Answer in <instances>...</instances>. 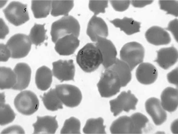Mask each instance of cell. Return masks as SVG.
I'll list each match as a JSON object with an SVG mask.
<instances>
[{
    "instance_id": "6da1fadb",
    "label": "cell",
    "mask_w": 178,
    "mask_h": 134,
    "mask_svg": "<svg viewBox=\"0 0 178 134\" xmlns=\"http://www.w3.org/2000/svg\"><path fill=\"white\" fill-rule=\"evenodd\" d=\"M76 60L82 69L87 73L94 71L103 62L100 50L96 43H92L87 44L79 51Z\"/></svg>"
},
{
    "instance_id": "7a4b0ae2",
    "label": "cell",
    "mask_w": 178,
    "mask_h": 134,
    "mask_svg": "<svg viewBox=\"0 0 178 134\" xmlns=\"http://www.w3.org/2000/svg\"><path fill=\"white\" fill-rule=\"evenodd\" d=\"M80 31L79 23L73 17L64 16L52 23L50 34L52 41L55 43L60 38L73 34L79 37Z\"/></svg>"
},
{
    "instance_id": "3957f363",
    "label": "cell",
    "mask_w": 178,
    "mask_h": 134,
    "mask_svg": "<svg viewBox=\"0 0 178 134\" xmlns=\"http://www.w3.org/2000/svg\"><path fill=\"white\" fill-rule=\"evenodd\" d=\"M97 86L100 95L103 98L115 95L122 87L118 75L110 68L106 69L102 74Z\"/></svg>"
},
{
    "instance_id": "277c9868",
    "label": "cell",
    "mask_w": 178,
    "mask_h": 134,
    "mask_svg": "<svg viewBox=\"0 0 178 134\" xmlns=\"http://www.w3.org/2000/svg\"><path fill=\"white\" fill-rule=\"evenodd\" d=\"M144 56V49L139 43L131 42L124 45L120 52V59L126 63L132 70L142 63Z\"/></svg>"
},
{
    "instance_id": "5b68a950",
    "label": "cell",
    "mask_w": 178,
    "mask_h": 134,
    "mask_svg": "<svg viewBox=\"0 0 178 134\" xmlns=\"http://www.w3.org/2000/svg\"><path fill=\"white\" fill-rule=\"evenodd\" d=\"M14 104L17 110L25 115H30L38 109L39 102L35 93L30 91L21 92L15 97Z\"/></svg>"
},
{
    "instance_id": "8992f818",
    "label": "cell",
    "mask_w": 178,
    "mask_h": 134,
    "mask_svg": "<svg viewBox=\"0 0 178 134\" xmlns=\"http://www.w3.org/2000/svg\"><path fill=\"white\" fill-rule=\"evenodd\" d=\"M32 44L29 36L18 33L12 36L6 45L11 51V57L18 59L24 57L28 54L31 50Z\"/></svg>"
},
{
    "instance_id": "52a82bcc",
    "label": "cell",
    "mask_w": 178,
    "mask_h": 134,
    "mask_svg": "<svg viewBox=\"0 0 178 134\" xmlns=\"http://www.w3.org/2000/svg\"><path fill=\"white\" fill-rule=\"evenodd\" d=\"M55 89L62 104L66 106L74 107L80 103L82 98V93L76 86L63 84L57 85Z\"/></svg>"
},
{
    "instance_id": "ba28073f",
    "label": "cell",
    "mask_w": 178,
    "mask_h": 134,
    "mask_svg": "<svg viewBox=\"0 0 178 134\" xmlns=\"http://www.w3.org/2000/svg\"><path fill=\"white\" fill-rule=\"evenodd\" d=\"M3 11L7 19L15 26L23 24L29 19L27 5L19 2H11Z\"/></svg>"
},
{
    "instance_id": "9c48e42d",
    "label": "cell",
    "mask_w": 178,
    "mask_h": 134,
    "mask_svg": "<svg viewBox=\"0 0 178 134\" xmlns=\"http://www.w3.org/2000/svg\"><path fill=\"white\" fill-rule=\"evenodd\" d=\"M137 102V98L130 91H123L116 98L110 101L111 111L116 116L123 111L128 112L135 110Z\"/></svg>"
},
{
    "instance_id": "30bf717a",
    "label": "cell",
    "mask_w": 178,
    "mask_h": 134,
    "mask_svg": "<svg viewBox=\"0 0 178 134\" xmlns=\"http://www.w3.org/2000/svg\"><path fill=\"white\" fill-rule=\"evenodd\" d=\"M95 43L102 55V64L106 69L109 68L117 59V52L115 46L110 40L105 38L97 37Z\"/></svg>"
},
{
    "instance_id": "8fae6325",
    "label": "cell",
    "mask_w": 178,
    "mask_h": 134,
    "mask_svg": "<svg viewBox=\"0 0 178 134\" xmlns=\"http://www.w3.org/2000/svg\"><path fill=\"white\" fill-rule=\"evenodd\" d=\"M52 66L53 75L61 81L74 80L75 68L72 60H59L53 62Z\"/></svg>"
},
{
    "instance_id": "7c38bea8",
    "label": "cell",
    "mask_w": 178,
    "mask_h": 134,
    "mask_svg": "<svg viewBox=\"0 0 178 134\" xmlns=\"http://www.w3.org/2000/svg\"><path fill=\"white\" fill-rule=\"evenodd\" d=\"M145 107L146 112L156 125H160L166 120V112L158 98L153 97L148 99L145 102Z\"/></svg>"
},
{
    "instance_id": "4fadbf2b",
    "label": "cell",
    "mask_w": 178,
    "mask_h": 134,
    "mask_svg": "<svg viewBox=\"0 0 178 134\" xmlns=\"http://www.w3.org/2000/svg\"><path fill=\"white\" fill-rule=\"evenodd\" d=\"M78 37L71 34L64 36L55 43L56 51L59 55L68 56L73 54L79 45Z\"/></svg>"
},
{
    "instance_id": "5bb4252c",
    "label": "cell",
    "mask_w": 178,
    "mask_h": 134,
    "mask_svg": "<svg viewBox=\"0 0 178 134\" xmlns=\"http://www.w3.org/2000/svg\"><path fill=\"white\" fill-rule=\"evenodd\" d=\"M86 33L91 40L94 42L97 37L106 38L108 35L107 26L101 18L94 15L90 19Z\"/></svg>"
},
{
    "instance_id": "9a60e30c",
    "label": "cell",
    "mask_w": 178,
    "mask_h": 134,
    "mask_svg": "<svg viewBox=\"0 0 178 134\" xmlns=\"http://www.w3.org/2000/svg\"><path fill=\"white\" fill-rule=\"evenodd\" d=\"M136 78L140 83L148 85L154 83L158 76L156 69L153 64L148 63H141L136 72Z\"/></svg>"
},
{
    "instance_id": "2e32d148",
    "label": "cell",
    "mask_w": 178,
    "mask_h": 134,
    "mask_svg": "<svg viewBox=\"0 0 178 134\" xmlns=\"http://www.w3.org/2000/svg\"><path fill=\"white\" fill-rule=\"evenodd\" d=\"M13 70L16 77V83L12 89L21 91L27 88L30 83L31 70L26 64L20 63L15 66Z\"/></svg>"
},
{
    "instance_id": "e0dca14e",
    "label": "cell",
    "mask_w": 178,
    "mask_h": 134,
    "mask_svg": "<svg viewBox=\"0 0 178 134\" xmlns=\"http://www.w3.org/2000/svg\"><path fill=\"white\" fill-rule=\"evenodd\" d=\"M56 117V116H38L36 122L33 125L34 128L33 133H55L58 128Z\"/></svg>"
},
{
    "instance_id": "ac0fdd59",
    "label": "cell",
    "mask_w": 178,
    "mask_h": 134,
    "mask_svg": "<svg viewBox=\"0 0 178 134\" xmlns=\"http://www.w3.org/2000/svg\"><path fill=\"white\" fill-rule=\"evenodd\" d=\"M178 57V51L175 47L163 48L157 51V57L155 61L161 68L167 69L176 63Z\"/></svg>"
},
{
    "instance_id": "d6986e66",
    "label": "cell",
    "mask_w": 178,
    "mask_h": 134,
    "mask_svg": "<svg viewBox=\"0 0 178 134\" xmlns=\"http://www.w3.org/2000/svg\"><path fill=\"white\" fill-rule=\"evenodd\" d=\"M145 37L149 43L157 46L167 44L171 41L168 33L158 26H153L148 29L146 32Z\"/></svg>"
},
{
    "instance_id": "ffe728a7",
    "label": "cell",
    "mask_w": 178,
    "mask_h": 134,
    "mask_svg": "<svg viewBox=\"0 0 178 134\" xmlns=\"http://www.w3.org/2000/svg\"><path fill=\"white\" fill-rule=\"evenodd\" d=\"M160 102L165 111L169 112L175 111L178 105L177 89L170 87L166 88L161 94Z\"/></svg>"
},
{
    "instance_id": "44dd1931",
    "label": "cell",
    "mask_w": 178,
    "mask_h": 134,
    "mask_svg": "<svg viewBox=\"0 0 178 134\" xmlns=\"http://www.w3.org/2000/svg\"><path fill=\"white\" fill-rule=\"evenodd\" d=\"M110 130L112 134H133L134 126L130 117L124 116L114 121Z\"/></svg>"
},
{
    "instance_id": "7402d4cb",
    "label": "cell",
    "mask_w": 178,
    "mask_h": 134,
    "mask_svg": "<svg viewBox=\"0 0 178 134\" xmlns=\"http://www.w3.org/2000/svg\"><path fill=\"white\" fill-rule=\"evenodd\" d=\"M52 73L45 66H42L36 71L35 82L37 87L41 90L46 91L50 87L52 81Z\"/></svg>"
},
{
    "instance_id": "603a6c76",
    "label": "cell",
    "mask_w": 178,
    "mask_h": 134,
    "mask_svg": "<svg viewBox=\"0 0 178 134\" xmlns=\"http://www.w3.org/2000/svg\"><path fill=\"white\" fill-rule=\"evenodd\" d=\"M116 27L128 35H131L140 31V22L131 18L125 17L122 19H116L110 21Z\"/></svg>"
},
{
    "instance_id": "cb8c5ba5",
    "label": "cell",
    "mask_w": 178,
    "mask_h": 134,
    "mask_svg": "<svg viewBox=\"0 0 178 134\" xmlns=\"http://www.w3.org/2000/svg\"><path fill=\"white\" fill-rule=\"evenodd\" d=\"M118 75L121 81L122 87H125L131 79V71L129 67L121 59H117L115 63L109 68Z\"/></svg>"
},
{
    "instance_id": "d4e9b609",
    "label": "cell",
    "mask_w": 178,
    "mask_h": 134,
    "mask_svg": "<svg viewBox=\"0 0 178 134\" xmlns=\"http://www.w3.org/2000/svg\"><path fill=\"white\" fill-rule=\"evenodd\" d=\"M43 104L48 110L55 111L63 108V104L56 92L55 89H51L45 93L42 97Z\"/></svg>"
},
{
    "instance_id": "484cf974",
    "label": "cell",
    "mask_w": 178,
    "mask_h": 134,
    "mask_svg": "<svg viewBox=\"0 0 178 134\" xmlns=\"http://www.w3.org/2000/svg\"><path fill=\"white\" fill-rule=\"evenodd\" d=\"M74 5V2L72 0L52 1L51 15L54 16H68Z\"/></svg>"
},
{
    "instance_id": "4316f807",
    "label": "cell",
    "mask_w": 178,
    "mask_h": 134,
    "mask_svg": "<svg viewBox=\"0 0 178 134\" xmlns=\"http://www.w3.org/2000/svg\"><path fill=\"white\" fill-rule=\"evenodd\" d=\"M1 89L12 88L16 82V74L13 70L5 67L0 68Z\"/></svg>"
},
{
    "instance_id": "83f0119b",
    "label": "cell",
    "mask_w": 178,
    "mask_h": 134,
    "mask_svg": "<svg viewBox=\"0 0 178 134\" xmlns=\"http://www.w3.org/2000/svg\"><path fill=\"white\" fill-rule=\"evenodd\" d=\"M52 1L32 0L31 9L34 16L36 18L46 17L51 9Z\"/></svg>"
},
{
    "instance_id": "f1b7e54d",
    "label": "cell",
    "mask_w": 178,
    "mask_h": 134,
    "mask_svg": "<svg viewBox=\"0 0 178 134\" xmlns=\"http://www.w3.org/2000/svg\"><path fill=\"white\" fill-rule=\"evenodd\" d=\"M0 124L5 125L12 122L14 119L15 114L10 106L5 103V96H0Z\"/></svg>"
},
{
    "instance_id": "f546056e",
    "label": "cell",
    "mask_w": 178,
    "mask_h": 134,
    "mask_svg": "<svg viewBox=\"0 0 178 134\" xmlns=\"http://www.w3.org/2000/svg\"><path fill=\"white\" fill-rule=\"evenodd\" d=\"M103 122L101 118L88 119L83 128V132L86 134L106 133Z\"/></svg>"
},
{
    "instance_id": "4dcf8cb0",
    "label": "cell",
    "mask_w": 178,
    "mask_h": 134,
    "mask_svg": "<svg viewBox=\"0 0 178 134\" xmlns=\"http://www.w3.org/2000/svg\"><path fill=\"white\" fill-rule=\"evenodd\" d=\"M45 25V24L35 23L31 30L29 36L32 43L36 46L40 45L46 40V30Z\"/></svg>"
},
{
    "instance_id": "1f68e13d",
    "label": "cell",
    "mask_w": 178,
    "mask_h": 134,
    "mask_svg": "<svg viewBox=\"0 0 178 134\" xmlns=\"http://www.w3.org/2000/svg\"><path fill=\"white\" fill-rule=\"evenodd\" d=\"M80 123L77 119L72 117L66 120L62 129L61 134L80 133Z\"/></svg>"
},
{
    "instance_id": "d6a6232c",
    "label": "cell",
    "mask_w": 178,
    "mask_h": 134,
    "mask_svg": "<svg viewBox=\"0 0 178 134\" xmlns=\"http://www.w3.org/2000/svg\"><path fill=\"white\" fill-rule=\"evenodd\" d=\"M130 117L134 126L133 133H141L142 129L145 127L149 121L147 118L142 114L139 112L133 114Z\"/></svg>"
},
{
    "instance_id": "836d02e7",
    "label": "cell",
    "mask_w": 178,
    "mask_h": 134,
    "mask_svg": "<svg viewBox=\"0 0 178 134\" xmlns=\"http://www.w3.org/2000/svg\"><path fill=\"white\" fill-rule=\"evenodd\" d=\"M160 9L167 12V14L178 16V1L175 0H160Z\"/></svg>"
},
{
    "instance_id": "e575fe53",
    "label": "cell",
    "mask_w": 178,
    "mask_h": 134,
    "mask_svg": "<svg viewBox=\"0 0 178 134\" xmlns=\"http://www.w3.org/2000/svg\"><path fill=\"white\" fill-rule=\"evenodd\" d=\"M108 1L106 0H90L89 8L91 11L97 15L100 13H104L105 9L108 7Z\"/></svg>"
},
{
    "instance_id": "d590c367",
    "label": "cell",
    "mask_w": 178,
    "mask_h": 134,
    "mask_svg": "<svg viewBox=\"0 0 178 134\" xmlns=\"http://www.w3.org/2000/svg\"><path fill=\"white\" fill-rule=\"evenodd\" d=\"M110 4L113 9L119 12L124 11L128 8L131 2L129 0H111Z\"/></svg>"
},
{
    "instance_id": "8d00e7d4",
    "label": "cell",
    "mask_w": 178,
    "mask_h": 134,
    "mask_svg": "<svg viewBox=\"0 0 178 134\" xmlns=\"http://www.w3.org/2000/svg\"><path fill=\"white\" fill-rule=\"evenodd\" d=\"M0 46V61L6 62L11 57V52L6 44L1 43Z\"/></svg>"
},
{
    "instance_id": "74e56055",
    "label": "cell",
    "mask_w": 178,
    "mask_h": 134,
    "mask_svg": "<svg viewBox=\"0 0 178 134\" xmlns=\"http://www.w3.org/2000/svg\"><path fill=\"white\" fill-rule=\"evenodd\" d=\"M25 131L20 126L14 125L4 129L1 134H24Z\"/></svg>"
},
{
    "instance_id": "f35d334b",
    "label": "cell",
    "mask_w": 178,
    "mask_h": 134,
    "mask_svg": "<svg viewBox=\"0 0 178 134\" xmlns=\"http://www.w3.org/2000/svg\"><path fill=\"white\" fill-rule=\"evenodd\" d=\"M166 29L170 31L173 34L175 40L178 41V20L174 19L170 21Z\"/></svg>"
},
{
    "instance_id": "ab89813d",
    "label": "cell",
    "mask_w": 178,
    "mask_h": 134,
    "mask_svg": "<svg viewBox=\"0 0 178 134\" xmlns=\"http://www.w3.org/2000/svg\"><path fill=\"white\" fill-rule=\"evenodd\" d=\"M167 79L170 83L177 86L178 85V68L172 70L167 75Z\"/></svg>"
},
{
    "instance_id": "60d3db41",
    "label": "cell",
    "mask_w": 178,
    "mask_h": 134,
    "mask_svg": "<svg viewBox=\"0 0 178 134\" xmlns=\"http://www.w3.org/2000/svg\"><path fill=\"white\" fill-rule=\"evenodd\" d=\"M9 29L3 20L0 19V38L4 39L9 33Z\"/></svg>"
},
{
    "instance_id": "b9f144b4",
    "label": "cell",
    "mask_w": 178,
    "mask_h": 134,
    "mask_svg": "<svg viewBox=\"0 0 178 134\" xmlns=\"http://www.w3.org/2000/svg\"><path fill=\"white\" fill-rule=\"evenodd\" d=\"M153 1L152 0H132L131 2L135 7L141 8L151 4Z\"/></svg>"
},
{
    "instance_id": "7bdbcfd3",
    "label": "cell",
    "mask_w": 178,
    "mask_h": 134,
    "mask_svg": "<svg viewBox=\"0 0 178 134\" xmlns=\"http://www.w3.org/2000/svg\"><path fill=\"white\" fill-rule=\"evenodd\" d=\"M171 130L172 132L175 134L178 133V120H175L172 124Z\"/></svg>"
},
{
    "instance_id": "ee69618b",
    "label": "cell",
    "mask_w": 178,
    "mask_h": 134,
    "mask_svg": "<svg viewBox=\"0 0 178 134\" xmlns=\"http://www.w3.org/2000/svg\"><path fill=\"white\" fill-rule=\"evenodd\" d=\"M6 1L0 0L1 7H2L6 3Z\"/></svg>"
}]
</instances>
